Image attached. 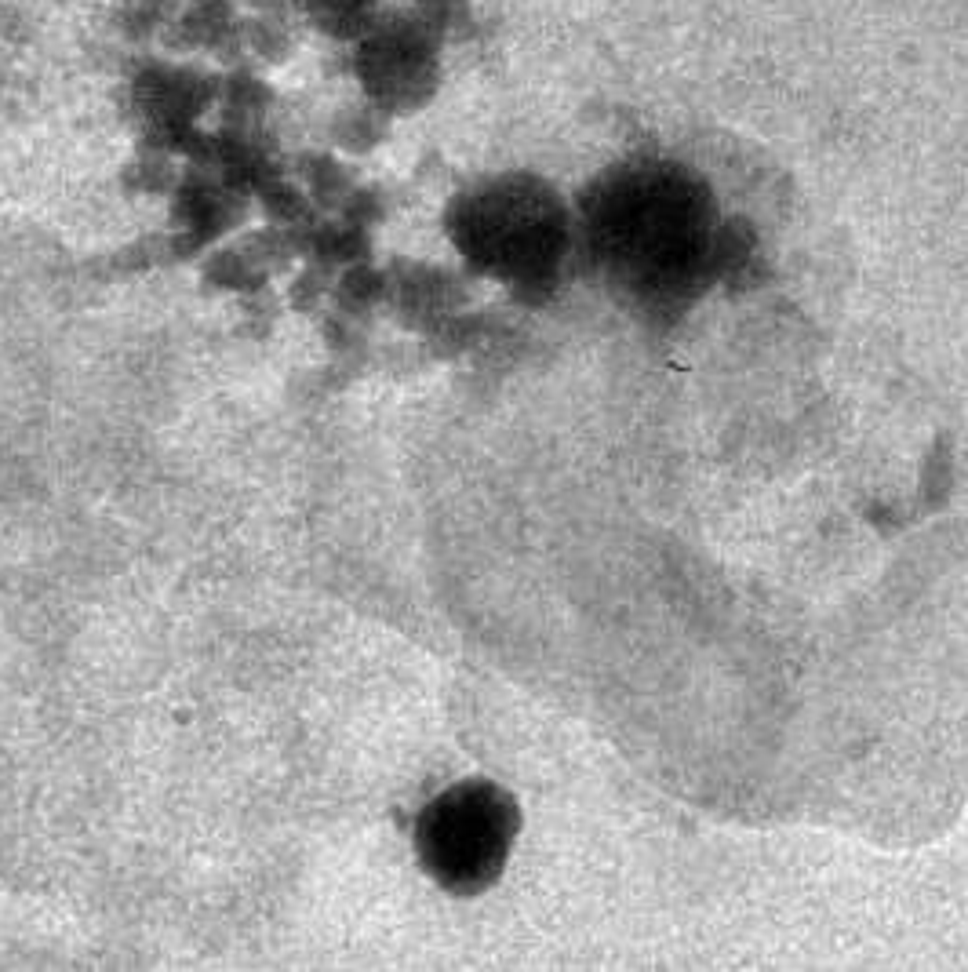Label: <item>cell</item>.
Listing matches in <instances>:
<instances>
[{
	"label": "cell",
	"mask_w": 968,
	"mask_h": 972,
	"mask_svg": "<svg viewBox=\"0 0 968 972\" xmlns=\"http://www.w3.org/2000/svg\"><path fill=\"white\" fill-rule=\"evenodd\" d=\"M521 809L492 780H463L441 790L415 816V856L426 878L452 896H481L503 878Z\"/></svg>",
	"instance_id": "obj_3"
},
{
	"label": "cell",
	"mask_w": 968,
	"mask_h": 972,
	"mask_svg": "<svg viewBox=\"0 0 968 972\" xmlns=\"http://www.w3.org/2000/svg\"><path fill=\"white\" fill-rule=\"evenodd\" d=\"M452 237L477 270L514 288H539L554 281L568 252V215L546 183L503 175L455 201Z\"/></svg>",
	"instance_id": "obj_2"
},
{
	"label": "cell",
	"mask_w": 968,
	"mask_h": 972,
	"mask_svg": "<svg viewBox=\"0 0 968 972\" xmlns=\"http://www.w3.org/2000/svg\"><path fill=\"white\" fill-rule=\"evenodd\" d=\"M583 237L626 295L677 303L721 266V223L703 179L677 164H630L605 175L583 204Z\"/></svg>",
	"instance_id": "obj_1"
}]
</instances>
